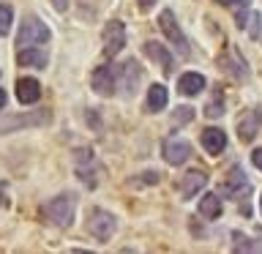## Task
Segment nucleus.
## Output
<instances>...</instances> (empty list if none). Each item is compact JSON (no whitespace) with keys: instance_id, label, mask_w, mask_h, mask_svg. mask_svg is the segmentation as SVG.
<instances>
[{"instance_id":"2","label":"nucleus","mask_w":262,"mask_h":254,"mask_svg":"<svg viewBox=\"0 0 262 254\" xmlns=\"http://www.w3.org/2000/svg\"><path fill=\"white\" fill-rule=\"evenodd\" d=\"M52 120V112L49 110H36V112H25V115H8V118H0V134H11V131L19 129H33V126H44V123Z\"/></svg>"},{"instance_id":"21","label":"nucleus","mask_w":262,"mask_h":254,"mask_svg":"<svg viewBox=\"0 0 262 254\" xmlns=\"http://www.w3.org/2000/svg\"><path fill=\"white\" fill-rule=\"evenodd\" d=\"M11 19H14V11L11 6H0V36H6L8 30H11Z\"/></svg>"},{"instance_id":"30","label":"nucleus","mask_w":262,"mask_h":254,"mask_svg":"<svg viewBox=\"0 0 262 254\" xmlns=\"http://www.w3.org/2000/svg\"><path fill=\"white\" fill-rule=\"evenodd\" d=\"M156 3V0H139V8H150Z\"/></svg>"},{"instance_id":"18","label":"nucleus","mask_w":262,"mask_h":254,"mask_svg":"<svg viewBox=\"0 0 262 254\" xmlns=\"http://www.w3.org/2000/svg\"><path fill=\"white\" fill-rule=\"evenodd\" d=\"M200 213L205 219H219L221 216V200L219 194H205L200 200Z\"/></svg>"},{"instance_id":"12","label":"nucleus","mask_w":262,"mask_h":254,"mask_svg":"<svg viewBox=\"0 0 262 254\" xmlns=\"http://www.w3.org/2000/svg\"><path fill=\"white\" fill-rule=\"evenodd\" d=\"M202 147L213 156H219L227 147V134L221 129H205L202 131Z\"/></svg>"},{"instance_id":"8","label":"nucleus","mask_w":262,"mask_h":254,"mask_svg":"<svg viewBox=\"0 0 262 254\" xmlns=\"http://www.w3.org/2000/svg\"><path fill=\"white\" fill-rule=\"evenodd\" d=\"M90 82H93V90L98 96H112L118 88V71H115V66H98Z\"/></svg>"},{"instance_id":"24","label":"nucleus","mask_w":262,"mask_h":254,"mask_svg":"<svg viewBox=\"0 0 262 254\" xmlns=\"http://www.w3.org/2000/svg\"><path fill=\"white\" fill-rule=\"evenodd\" d=\"M235 241H237V243H235V249H251V251H257V249H259V246H251V243H249V238H243V235H235Z\"/></svg>"},{"instance_id":"3","label":"nucleus","mask_w":262,"mask_h":254,"mask_svg":"<svg viewBox=\"0 0 262 254\" xmlns=\"http://www.w3.org/2000/svg\"><path fill=\"white\" fill-rule=\"evenodd\" d=\"M115 229H118V221H115V216L110 210H101V208H96L93 213H90V219H88V232L96 238L98 243H106L110 238L115 235Z\"/></svg>"},{"instance_id":"17","label":"nucleus","mask_w":262,"mask_h":254,"mask_svg":"<svg viewBox=\"0 0 262 254\" xmlns=\"http://www.w3.org/2000/svg\"><path fill=\"white\" fill-rule=\"evenodd\" d=\"M169 96H167V88L164 85H153L147 90V107H150V112H161L164 107H167Z\"/></svg>"},{"instance_id":"13","label":"nucleus","mask_w":262,"mask_h":254,"mask_svg":"<svg viewBox=\"0 0 262 254\" xmlns=\"http://www.w3.org/2000/svg\"><path fill=\"white\" fill-rule=\"evenodd\" d=\"M178 88L183 96H196V93H202V88H205V77L196 71H186L183 77L178 79Z\"/></svg>"},{"instance_id":"28","label":"nucleus","mask_w":262,"mask_h":254,"mask_svg":"<svg viewBox=\"0 0 262 254\" xmlns=\"http://www.w3.org/2000/svg\"><path fill=\"white\" fill-rule=\"evenodd\" d=\"M6 101H8V96H6V90L0 88V110H3V107H6Z\"/></svg>"},{"instance_id":"5","label":"nucleus","mask_w":262,"mask_h":254,"mask_svg":"<svg viewBox=\"0 0 262 254\" xmlns=\"http://www.w3.org/2000/svg\"><path fill=\"white\" fill-rule=\"evenodd\" d=\"M49 36H52V33H49V28L38 19V16H28V19L22 22L16 41H19L22 47H33V44H47Z\"/></svg>"},{"instance_id":"4","label":"nucleus","mask_w":262,"mask_h":254,"mask_svg":"<svg viewBox=\"0 0 262 254\" xmlns=\"http://www.w3.org/2000/svg\"><path fill=\"white\" fill-rule=\"evenodd\" d=\"M159 28L164 30V36H167L172 44H175V49L180 55H188L191 49H188V38L183 36V30H180V25H178V19H175V14L169 11V8H164V11L159 14Z\"/></svg>"},{"instance_id":"20","label":"nucleus","mask_w":262,"mask_h":254,"mask_svg":"<svg viewBox=\"0 0 262 254\" xmlns=\"http://www.w3.org/2000/svg\"><path fill=\"white\" fill-rule=\"evenodd\" d=\"M221 112H224V98L216 93L208 104H205V115H208V118H219Z\"/></svg>"},{"instance_id":"31","label":"nucleus","mask_w":262,"mask_h":254,"mask_svg":"<svg viewBox=\"0 0 262 254\" xmlns=\"http://www.w3.org/2000/svg\"><path fill=\"white\" fill-rule=\"evenodd\" d=\"M259 210H262V197H259Z\"/></svg>"},{"instance_id":"19","label":"nucleus","mask_w":262,"mask_h":254,"mask_svg":"<svg viewBox=\"0 0 262 254\" xmlns=\"http://www.w3.org/2000/svg\"><path fill=\"white\" fill-rule=\"evenodd\" d=\"M241 186H249V180H246V175H243V170H229V178H227V183H224V192L227 194H237L241 197V192H237V188Z\"/></svg>"},{"instance_id":"11","label":"nucleus","mask_w":262,"mask_h":254,"mask_svg":"<svg viewBox=\"0 0 262 254\" xmlns=\"http://www.w3.org/2000/svg\"><path fill=\"white\" fill-rule=\"evenodd\" d=\"M41 96V85L38 79L33 77H22L19 82H16V98H19V104H36Z\"/></svg>"},{"instance_id":"6","label":"nucleus","mask_w":262,"mask_h":254,"mask_svg":"<svg viewBox=\"0 0 262 254\" xmlns=\"http://www.w3.org/2000/svg\"><path fill=\"white\" fill-rule=\"evenodd\" d=\"M161 153H164V161L172 164V167H178V164L188 161V156H191V145H188L186 139H180V137H169V139H164Z\"/></svg>"},{"instance_id":"23","label":"nucleus","mask_w":262,"mask_h":254,"mask_svg":"<svg viewBox=\"0 0 262 254\" xmlns=\"http://www.w3.org/2000/svg\"><path fill=\"white\" fill-rule=\"evenodd\" d=\"M249 19H251V25H246V28H249V33H251L254 38H259V22H262V16L259 14H251Z\"/></svg>"},{"instance_id":"10","label":"nucleus","mask_w":262,"mask_h":254,"mask_svg":"<svg viewBox=\"0 0 262 254\" xmlns=\"http://www.w3.org/2000/svg\"><path fill=\"white\" fill-rule=\"evenodd\" d=\"M205 183H208V175L200 170L194 172H186L183 180H180V194H183V200H191V197H196V192L200 188H205Z\"/></svg>"},{"instance_id":"7","label":"nucleus","mask_w":262,"mask_h":254,"mask_svg":"<svg viewBox=\"0 0 262 254\" xmlns=\"http://www.w3.org/2000/svg\"><path fill=\"white\" fill-rule=\"evenodd\" d=\"M123 47H126V25L118 22V19H112L104 28V52L110 57H115Z\"/></svg>"},{"instance_id":"15","label":"nucleus","mask_w":262,"mask_h":254,"mask_svg":"<svg viewBox=\"0 0 262 254\" xmlns=\"http://www.w3.org/2000/svg\"><path fill=\"white\" fill-rule=\"evenodd\" d=\"M16 60H19V66H28V69H44V66H47V55L41 52V49L25 47V49H19Z\"/></svg>"},{"instance_id":"29","label":"nucleus","mask_w":262,"mask_h":254,"mask_svg":"<svg viewBox=\"0 0 262 254\" xmlns=\"http://www.w3.org/2000/svg\"><path fill=\"white\" fill-rule=\"evenodd\" d=\"M221 6H235V3H246V0H219Z\"/></svg>"},{"instance_id":"26","label":"nucleus","mask_w":262,"mask_h":254,"mask_svg":"<svg viewBox=\"0 0 262 254\" xmlns=\"http://www.w3.org/2000/svg\"><path fill=\"white\" fill-rule=\"evenodd\" d=\"M251 161H254V167H257V170H262V147H259V151H254Z\"/></svg>"},{"instance_id":"1","label":"nucleus","mask_w":262,"mask_h":254,"mask_svg":"<svg viewBox=\"0 0 262 254\" xmlns=\"http://www.w3.org/2000/svg\"><path fill=\"white\" fill-rule=\"evenodd\" d=\"M74 213H77V197H74L71 192L57 194L44 205V216L52 221L55 227H71Z\"/></svg>"},{"instance_id":"25","label":"nucleus","mask_w":262,"mask_h":254,"mask_svg":"<svg viewBox=\"0 0 262 254\" xmlns=\"http://www.w3.org/2000/svg\"><path fill=\"white\" fill-rule=\"evenodd\" d=\"M0 205H3V208L8 205V186L6 183H0Z\"/></svg>"},{"instance_id":"9","label":"nucleus","mask_w":262,"mask_h":254,"mask_svg":"<svg viewBox=\"0 0 262 254\" xmlns=\"http://www.w3.org/2000/svg\"><path fill=\"white\" fill-rule=\"evenodd\" d=\"M259 123H262V115L257 110L243 112L241 118H237V137H241L243 142H251L254 134H257V129H259Z\"/></svg>"},{"instance_id":"22","label":"nucleus","mask_w":262,"mask_h":254,"mask_svg":"<svg viewBox=\"0 0 262 254\" xmlns=\"http://www.w3.org/2000/svg\"><path fill=\"white\" fill-rule=\"evenodd\" d=\"M188 120H194V110L191 107H178L175 115H172V126H183Z\"/></svg>"},{"instance_id":"14","label":"nucleus","mask_w":262,"mask_h":254,"mask_svg":"<svg viewBox=\"0 0 262 254\" xmlns=\"http://www.w3.org/2000/svg\"><path fill=\"white\" fill-rule=\"evenodd\" d=\"M145 55H147V57H153V60L159 63L167 74L172 71V55L159 44V41H147V44H145Z\"/></svg>"},{"instance_id":"16","label":"nucleus","mask_w":262,"mask_h":254,"mask_svg":"<svg viewBox=\"0 0 262 254\" xmlns=\"http://www.w3.org/2000/svg\"><path fill=\"white\" fill-rule=\"evenodd\" d=\"M224 69H227L229 74H232V77H237V79H241V77L246 79V77H249L246 60H243V57L235 52V49H229V52H227V57H224Z\"/></svg>"},{"instance_id":"27","label":"nucleus","mask_w":262,"mask_h":254,"mask_svg":"<svg viewBox=\"0 0 262 254\" xmlns=\"http://www.w3.org/2000/svg\"><path fill=\"white\" fill-rule=\"evenodd\" d=\"M69 3H71V0H52V6L57 8V11H66V8H69Z\"/></svg>"}]
</instances>
